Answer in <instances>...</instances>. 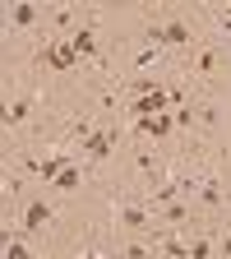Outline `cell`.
I'll use <instances>...</instances> for the list:
<instances>
[{"instance_id": "cell-6", "label": "cell", "mask_w": 231, "mask_h": 259, "mask_svg": "<svg viewBox=\"0 0 231 259\" xmlns=\"http://www.w3.org/2000/svg\"><path fill=\"white\" fill-rule=\"evenodd\" d=\"M65 42H70L79 56H97V32H93V28H79V32H70Z\"/></svg>"}, {"instance_id": "cell-13", "label": "cell", "mask_w": 231, "mask_h": 259, "mask_svg": "<svg viewBox=\"0 0 231 259\" xmlns=\"http://www.w3.org/2000/svg\"><path fill=\"white\" fill-rule=\"evenodd\" d=\"M74 185H79V167H65L56 176V190H74Z\"/></svg>"}, {"instance_id": "cell-9", "label": "cell", "mask_w": 231, "mask_h": 259, "mask_svg": "<svg viewBox=\"0 0 231 259\" xmlns=\"http://www.w3.org/2000/svg\"><path fill=\"white\" fill-rule=\"evenodd\" d=\"M37 14H42L37 5H14V10H10V23H14V28H28V23H37Z\"/></svg>"}, {"instance_id": "cell-10", "label": "cell", "mask_w": 231, "mask_h": 259, "mask_svg": "<svg viewBox=\"0 0 231 259\" xmlns=\"http://www.w3.org/2000/svg\"><path fill=\"white\" fill-rule=\"evenodd\" d=\"M199 199H204V204H222V181H213V176H208V181L199 185Z\"/></svg>"}, {"instance_id": "cell-14", "label": "cell", "mask_w": 231, "mask_h": 259, "mask_svg": "<svg viewBox=\"0 0 231 259\" xmlns=\"http://www.w3.org/2000/svg\"><path fill=\"white\" fill-rule=\"evenodd\" d=\"M162 218H167V222H185L190 208H185V204H171V208H162Z\"/></svg>"}, {"instance_id": "cell-4", "label": "cell", "mask_w": 231, "mask_h": 259, "mask_svg": "<svg viewBox=\"0 0 231 259\" xmlns=\"http://www.w3.org/2000/svg\"><path fill=\"white\" fill-rule=\"evenodd\" d=\"M111 144H116V139L107 135V130H93V135L83 139V153H88V157H97V162H102V157H111Z\"/></svg>"}, {"instance_id": "cell-15", "label": "cell", "mask_w": 231, "mask_h": 259, "mask_svg": "<svg viewBox=\"0 0 231 259\" xmlns=\"http://www.w3.org/2000/svg\"><path fill=\"white\" fill-rule=\"evenodd\" d=\"M208 254H213L208 241H194V245H190V259H208Z\"/></svg>"}, {"instance_id": "cell-2", "label": "cell", "mask_w": 231, "mask_h": 259, "mask_svg": "<svg viewBox=\"0 0 231 259\" xmlns=\"http://www.w3.org/2000/svg\"><path fill=\"white\" fill-rule=\"evenodd\" d=\"M47 222H51V204H47V199H32V204L23 208V227H19V232H42Z\"/></svg>"}, {"instance_id": "cell-11", "label": "cell", "mask_w": 231, "mask_h": 259, "mask_svg": "<svg viewBox=\"0 0 231 259\" xmlns=\"http://www.w3.org/2000/svg\"><path fill=\"white\" fill-rule=\"evenodd\" d=\"M28 111H32V102H28V97H19V102L10 107V125H23V120H28Z\"/></svg>"}, {"instance_id": "cell-8", "label": "cell", "mask_w": 231, "mask_h": 259, "mask_svg": "<svg viewBox=\"0 0 231 259\" xmlns=\"http://www.w3.org/2000/svg\"><path fill=\"white\" fill-rule=\"evenodd\" d=\"M120 222L129 227V232H148V227H153V218L144 208H120Z\"/></svg>"}, {"instance_id": "cell-7", "label": "cell", "mask_w": 231, "mask_h": 259, "mask_svg": "<svg viewBox=\"0 0 231 259\" xmlns=\"http://www.w3.org/2000/svg\"><path fill=\"white\" fill-rule=\"evenodd\" d=\"M171 125H176L171 116H148V120H134V130H139V135H153V139H162Z\"/></svg>"}, {"instance_id": "cell-16", "label": "cell", "mask_w": 231, "mask_h": 259, "mask_svg": "<svg viewBox=\"0 0 231 259\" xmlns=\"http://www.w3.org/2000/svg\"><path fill=\"white\" fill-rule=\"evenodd\" d=\"M51 19H56V28H70V23H74V10H56Z\"/></svg>"}, {"instance_id": "cell-18", "label": "cell", "mask_w": 231, "mask_h": 259, "mask_svg": "<svg viewBox=\"0 0 231 259\" xmlns=\"http://www.w3.org/2000/svg\"><path fill=\"white\" fill-rule=\"evenodd\" d=\"M222 28H226V32H231V5H226V10H222Z\"/></svg>"}, {"instance_id": "cell-1", "label": "cell", "mask_w": 231, "mask_h": 259, "mask_svg": "<svg viewBox=\"0 0 231 259\" xmlns=\"http://www.w3.org/2000/svg\"><path fill=\"white\" fill-rule=\"evenodd\" d=\"M42 60L51 65V70H74V65H79V51H74L70 42H51V47L42 51Z\"/></svg>"}, {"instance_id": "cell-5", "label": "cell", "mask_w": 231, "mask_h": 259, "mask_svg": "<svg viewBox=\"0 0 231 259\" xmlns=\"http://www.w3.org/2000/svg\"><path fill=\"white\" fill-rule=\"evenodd\" d=\"M162 42H171V47H190V42H194V32H190V23L171 19V23H162Z\"/></svg>"}, {"instance_id": "cell-17", "label": "cell", "mask_w": 231, "mask_h": 259, "mask_svg": "<svg viewBox=\"0 0 231 259\" xmlns=\"http://www.w3.org/2000/svg\"><path fill=\"white\" fill-rule=\"evenodd\" d=\"M125 259H153V254H148L144 245H125Z\"/></svg>"}, {"instance_id": "cell-20", "label": "cell", "mask_w": 231, "mask_h": 259, "mask_svg": "<svg viewBox=\"0 0 231 259\" xmlns=\"http://www.w3.org/2000/svg\"><path fill=\"white\" fill-rule=\"evenodd\" d=\"M222 254H231V236H222Z\"/></svg>"}, {"instance_id": "cell-12", "label": "cell", "mask_w": 231, "mask_h": 259, "mask_svg": "<svg viewBox=\"0 0 231 259\" xmlns=\"http://www.w3.org/2000/svg\"><path fill=\"white\" fill-rule=\"evenodd\" d=\"M194 70H199V74H213V70H217V51H199V60H194Z\"/></svg>"}, {"instance_id": "cell-3", "label": "cell", "mask_w": 231, "mask_h": 259, "mask_svg": "<svg viewBox=\"0 0 231 259\" xmlns=\"http://www.w3.org/2000/svg\"><path fill=\"white\" fill-rule=\"evenodd\" d=\"M171 97H167V88H153V93H144L139 102H134V116L139 120H148V116H162V107H167Z\"/></svg>"}, {"instance_id": "cell-19", "label": "cell", "mask_w": 231, "mask_h": 259, "mask_svg": "<svg viewBox=\"0 0 231 259\" xmlns=\"http://www.w3.org/2000/svg\"><path fill=\"white\" fill-rule=\"evenodd\" d=\"M0 125H10V107L5 102H0Z\"/></svg>"}]
</instances>
